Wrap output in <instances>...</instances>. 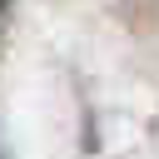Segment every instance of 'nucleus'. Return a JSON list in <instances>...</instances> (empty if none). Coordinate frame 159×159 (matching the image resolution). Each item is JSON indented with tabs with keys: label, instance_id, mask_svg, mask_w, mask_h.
<instances>
[{
	"label": "nucleus",
	"instance_id": "f257e3e1",
	"mask_svg": "<svg viewBox=\"0 0 159 159\" xmlns=\"http://www.w3.org/2000/svg\"><path fill=\"white\" fill-rule=\"evenodd\" d=\"M0 10H5V0H0Z\"/></svg>",
	"mask_w": 159,
	"mask_h": 159
},
{
	"label": "nucleus",
	"instance_id": "f03ea898",
	"mask_svg": "<svg viewBox=\"0 0 159 159\" xmlns=\"http://www.w3.org/2000/svg\"><path fill=\"white\" fill-rule=\"evenodd\" d=\"M0 159H5V154H0Z\"/></svg>",
	"mask_w": 159,
	"mask_h": 159
}]
</instances>
